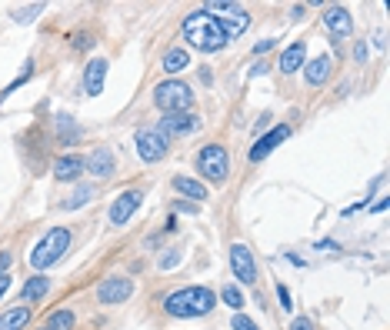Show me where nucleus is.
<instances>
[{
	"label": "nucleus",
	"mask_w": 390,
	"mask_h": 330,
	"mask_svg": "<svg viewBox=\"0 0 390 330\" xmlns=\"http://www.w3.org/2000/svg\"><path fill=\"white\" fill-rule=\"evenodd\" d=\"M184 40H187L194 50L217 54V50L227 44V34L217 17H211L207 11H194L187 20H184Z\"/></svg>",
	"instance_id": "1"
},
{
	"label": "nucleus",
	"mask_w": 390,
	"mask_h": 330,
	"mask_svg": "<svg viewBox=\"0 0 390 330\" xmlns=\"http://www.w3.org/2000/svg\"><path fill=\"white\" fill-rule=\"evenodd\" d=\"M213 304H217V294H213L211 287H184V290L167 294L164 310L170 314V317L190 320V317H203V314H211Z\"/></svg>",
	"instance_id": "2"
},
{
	"label": "nucleus",
	"mask_w": 390,
	"mask_h": 330,
	"mask_svg": "<svg viewBox=\"0 0 390 330\" xmlns=\"http://www.w3.org/2000/svg\"><path fill=\"white\" fill-rule=\"evenodd\" d=\"M67 247H71V230H67V227H50L47 237H44L34 247V254H30V264H34L37 271H47L50 264H57V260L67 254Z\"/></svg>",
	"instance_id": "3"
},
{
	"label": "nucleus",
	"mask_w": 390,
	"mask_h": 330,
	"mask_svg": "<svg viewBox=\"0 0 390 330\" xmlns=\"http://www.w3.org/2000/svg\"><path fill=\"white\" fill-rule=\"evenodd\" d=\"M154 104L164 110V114H190V104H194V90L180 81H164L154 87Z\"/></svg>",
	"instance_id": "4"
},
{
	"label": "nucleus",
	"mask_w": 390,
	"mask_h": 330,
	"mask_svg": "<svg viewBox=\"0 0 390 330\" xmlns=\"http://www.w3.org/2000/svg\"><path fill=\"white\" fill-rule=\"evenodd\" d=\"M134 143H137V153H141L147 164L164 160L167 151H170V137H167L160 127H141L137 130V137H134Z\"/></svg>",
	"instance_id": "5"
},
{
	"label": "nucleus",
	"mask_w": 390,
	"mask_h": 330,
	"mask_svg": "<svg viewBox=\"0 0 390 330\" xmlns=\"http://www.w3.org/2000/svg\"><path fill=\"white\" fill-rule=\"evenodd\" d=\"M207 13L220 20V27H224L227 40L240 37V34H244V30L250 27V13L244 11V7H234V4H207Z\"/></svg>",
	"instance_id": "6"
},
{
	"label": "nucleus",
	"mask_w": 390,
	"mask_h": 330,
	"mask_svg": "<svg viewBox=\"0 0 390 330\" xmlns=\"http://www.w3.org/2000/svg\"><path fill=\"white\" fill-rule=\"evenodd\" d=\"M197 170L211 184H224L227 180V151L220 143H207L201 153H197Z\"/></svg>",
	"instance_id": "7"
},
{
	"label": "nucleus",
	"mask_w": 390,
	"mask_h": 330,
	"mask_svg": "<svg viewBox=\"0 0 390 330\" xmlns=\"http://www.w3.org/2000/svg\"><path fill=\"white\" fill-rule=\"evenodd\" d=\"M230 267H234V277L240 283H257V264H254V254H250L247 244H234L230 247Z\"/></svg>",
	"instance_id": "8"
},
{
	"label": "nucleus",
	"mask_w": 390,
	"mask_h": 330,
	"mask_svg": "<svg viewBox=\"0 0 390 330\" xmlns=\"http://www.w3.org/2000/svg\"><path fill=\"white\" fill-rule=\"evenodd\" d=\"M130 297H134V281L130 277H107L97 287V300L100 304H124Z\"/></svg>",
	"instance_id": "9"
},
{
	"label": "nucleus",
	"mask_w": 390,
	"mask_h": 330,
	"mask_svg": "<svg viewBox=\"0 0 390 330\" xmlns=\"http://www.w3.org/2000/svg\"><path fill=\"white\" fill-rule=\"evenodd\" d=\"M141 201H143V194L141 190H124L117 201H114V207H110V224L114 227H124L137 213V207H141Z\"/></svg>",
	"instance_id": "10"
},
{
	"label": "nucleus",
	"mask_w": 390,
	"mask_h": 330,
	"mask_svg": "<svg viewBox=\"0 0 390 330\" xmlns=\"http://www.w3.org/2000/svg\"><path fill=\"white\" fill-rule=\"evenodd\" d=\"M287 137H290V127H287V124H277L271 134H264V137H260V141L250 147V160L257 164V160H264V157H271V153L277 151V147H280Z\"/></svg>",
	"instance_id": "11"
},
{
	"label": "nucleus",
	"mask_w": 390,
	"mask_h": 330,
	"mask_svg": "<svg viewBox=\"0 0 390 330\" xmlns=\"http://www.w3.org/2000/svg\"><path fill=\"white\" fill-rule=\"evenodd\" d=\"M324 24L331 30L333 44H341V37H350V30H354V20H350V11H347V7H327Z\"/></svg>",
	"instance_id": "12"
},
{
	"label": "nucleus",
	"mask_w": 390,
	"mask_h": 330,
	"mask_svg": "<svg viewBox=\"0 0 390 330\" xmlns=\"http://www.w3.org/2000/svg\"><path fill=\"white\" fill-rule=\"evenodd\" d=\"M114 167H117V160H114V151H110V147H97V151L83 160V170H90L97 177H114Z\"/></svg>",
	"instance_id": "13"
},
{
	"label": "nucleus",
	"mask_w": 390,
	"mask_h": 330,
	"mask_svg": "<svg viewBox=\"0 0 390 330\" xmlns=\"http://www.w3.org/2000/svg\"><path fill=\"white\" fill-rule=\"evenodd\" d=\"M104 81H107V60L104 57H94L87 67H83V90L90 97H97L104 90Z\"/></svg>",
	"instance_id": "14"
},
{
	"label": "nucleus",
	"mask_w": 390,
	"mask_h": 330,
	"mask_svg": "<svg viewBox=\"0 0 390 330\" xmlns=\"http://www.w3.org/2000/svg\"><path fill=\"white\" fill-rule=\"evenodd\" d=\"M331 73H333V60L327 54H320L310 64H304V77H307L310 87H324V83L331 81Z\"/></svg>",
	"instance_id": "15"
},
{
	"label": "nucleus",
	"mask_w": 390,
	"mask_h": 330,
	"mask_svg": "<svg viewBox=\"0 0 390 330\" xmlns=\"http://www.w3.org/2000/svg\"><path fill=\"white\" fill-rule=\"evenodd\" d=\"M304 64H307V44L304 40H297V44H290V47L280 54V71L290 77V73H297V71H304Z\"/></svg>",
	"instance_id": "16"
},
{
	"label": "nucleus",
	"mask_w": 390,
	"mask_h": 330,
	"mask_svg": "<svg viewBox=\"0 0 390 330\" xmlns=\"http://www.w3.org/2000/svg\"><path fill=\"white\" fill-rule=\"evenodd\" d=\"M157 127L164 130L167 137H170V134H194V130L201 127V120L194 117V114H167Z\"/></svg>",
	"instance_id": "17"
},
{
	"label": "nucleus",
	"mask_w": 390,
	"mask_h": 330,
	"mask_svg": "<svg viewBox=\"0 0 390 330\" xmlns=\"http://www.w3.org/2000/svg\"><path fill=\"white\" fill-rule=\"evenodd\" d=\"M83 174V157H77V153H64V157H57V164H54V177L64 180V184H71V180H77Z\"/></svg>",
	"instance_id": "18"
},
{
	"label": "nucleus",
	"mask_w": 390,
	"mask_h": 330,
	"mask_svg": "<svg viewBox=\"0 0 390 330\" xmlns=\"http://www.w3.org/2000/svg\"><path fill=\"white\" fill-rule=\"evenodd\" d=\"M47 290H50V281L44 273H37V277H30V281L20 287V300H24V304H34L40 297H47Z\"/></svg>",
	"instance_id": "19"
},
{
	"label": "nucleus",
	"mask_w": 390,
	"mask_h": 330,
	"mask_svg": "<svg viewBox=\"0 0 390 330\" xmlns=\"http://www.w3.org/2000/svg\"><path fill=\"white\" fill-rule=\"evenodd\" d=\"M30 324V307H11L7 314H0V330H24Z\"/></svg>",
	"instance_id": "20"
},
{
	"label": "nucleus",
	"mask_w": 390,
	"mask_h": 330,
	"mask_svg": "<svg viewBox=\"0 0 390 330\" xmlns=\"http://www.w3.org/2000/svg\"><path fill=\"white\" fill-rule=\"evenodd\" d=\"M174 190L184 194V197H190V201H207V187L197 184L194 177H174Z\"/></svg>",
	"instance_id": "21"
},
{
	"label": "nucleus",
	"mask_w": 390,
	"mask_h": 330,
	"mask_svg": "<svg viewBox=\"0 0 390 330\" xmlns=\"http://www.w3.org/2000/svg\"><path fill=\"white\" fill-rule=\"evenodd\" d=\"M190 67V54L184 47H170L164 54V71L167 73H180V71H187Z\"/></svg>",
	"instance_id": "22"
},
{
	"label": "nucleus",
	"mask_w": 390,
	"mask_h": 330,
	"mask_svg": "<svg viewBox=\"0 0 390 330\" xmlns=\"http://www.w3.org/2000/svg\"><path fill=\"white\" fill-rule=\"evenodd\" d=\"M57 134H60V143H64V147H71V143L81 141L83 130L77 127V124H73L67 114H57Z\"/></svg>",
	"instance_id": "23"
},
{
	"label": "nucleus",
	"mask_w": 390,
	"mask_h": 330,
	"mask_svg": "<svg viewBox=\"0 0 390 330\" xmlns=\"http://www.w3.org/2000/svg\"><path fill=\"white\" fill-rule=\"evenodd\" d=\"M44 327L47 330H73V310H57V314H50Z\"/></svg>",
	"instance_id": "24"
},
{
	"label": "nucleus",
	"mask_w": 390,
	"mask_h": 330,
	"mask_svg": "<svg viewBox=\"0 0 390 330\" xmlns=\"http://www.w3.org/2000/svg\"><path fill=\"white\" fill-rule=\"evenodd\" d=\"M30 77H34V64H30V60H27V64H24V71H20V77H13V81L7 83V87H4V90H0V100H7V97H11L13 90H17V87H20V83H27V81H30Z\"/></svg>",
	"instance_id": "25"
},
{
	"label": "nucleus",
	"mask_w": 390,
	"mask_h": 330,
	"mask_svg": "<svg viewBox=\"0 0 390 330\" xmlns=\"http://www.w3.org/2000/svg\"><path fill=\"white\" fill-rule=\"evenodd\" d=\"M90 197H94V187H81V190H73V194L60 204V207H64V211H77V207H83Z\"/></svg>",
	"instance_id": "26"
},
{
	"label": "nucleus",
	"mask_w": 390,
	"mask_h": 330,
	"mask_svg": "<svg viewBox=\"0 0 390 330\" xmlns=\"http://www.w3.org/2000/svg\"><path fill=\"white\" fill-rule=\"evenodd\" d=\"M220 300H224V304L230 307V310H237V314H240V307H244V294L237 290L234 283H230V287H224V290H220Z\"/></svg>",
	"instance_id": "27"
},
{
	"label": "nucleus",
	"mask_w": 390,
	"mask_h": 330,
	"mask_svg": "<svg viewBox=\"0 0 390 330\" xmlns=\"http://www.w3.org/2000/svg\"><path fill=\"white\" fill-rule=\"evenodd\" d=\"M40 11H44L40 4H34V7H24V11H13V20H17V24H27V20H34Z\"/></svg>",
	"instance_id": "28"
},
{
	"label": "nucleus",
	"mask_w": 390,
	"mask_h": 330,
	"mask_svg": "<svg viewBox=\"0 0 390 330\" xmlns=\"http://www.w3.org/2000/svg\"><path fill=\"white\" fill-rule=\"evenodd\" d=\"M230 327H234V330H260L257 324H254V320L247 317V314H234V320H230Z\"/></svg>",
	"instance_id": "29"
},
{
	"label": "nucleus",
	"mask_w": 390,
	"mask_h": 330,
	"mask_svg": "<svg viewBox=\"0 0 390 330\" xmlns=\"http://www.w3.org/2000/svg\"><path fill=\"white\" fill-rule=\"evenodd\" d=\"M180 264V250H164V257H160V267L170 271V267H177Z\"/></svg>",
	"instance_id": "30"
},
{
	"label": "nucleus",
	"mask_w": 390,
	"mask_h": 330,
	"mask_svg": "<svg viewBox=\"0 0 390 330\" xmlns=\"http://www.w3.org/2000/svg\"><path fill=\"white\" fill-rule=\"evenodd\" d=\"M71 44H73L77 50H87L90 44H94V40H90V34H77V37H71Z\"/></svg>",
	"instance_id": "31"
},
{
	"label": "nucleus",
	"mask_w": 390,
	"mask_h": 330,
	"mask_svg": "<svg viewBox=\"0 0 390 330\" xmlns=\"http://www.w3.org/2000/svg\"><path fill=\"white\" fill-rule=\"evenodd\" d=\"M277 297H280V304H284V310H290V307H294V297H290V290H287L284 283L277 287Z\"/></svg>",
	"instance_id": "32"
},
{
	"label": "nucleus",
	"mask_w": 390,
	"mask_h": 330,
	"mask_svg": "<svg viewBox=\"0 0 390 330\" xmlns=\"http://www.w3.org/2000/svg\"><path fill=\"white\" fill-rule=\"evenodd\" d=\"M290 330H314V320H310V317H297L294 324H290Z\"/></svg>",
	"instance_id": "33"
},
{
	"label": "nucleus",
	"mask_w": 390,
	"mask_h": 330,
	"mask_svg": "<svg viewBox=\"0 0 390 330\" xmlns=\"http://www.w3.org/2000/svg\"><path fill=\"white\" fill-rule=\"evenodd\" d=\"M367 54H370V47H367V44H357V47H354V60H357V64H364Z\"/></svg>",
	"instance_id": "34"
},
{
	"label": "nucleus",
	"mask_w": 390,
	"mask_h": 330,
	"mask_svg": "<svg viewBox=\"0 0 390 330\" xmlns=\"http://www.w3.org/2000/svg\"><path fill=\"white\" fill-rule=\"evenodd\" d=\"M11 254H7V250H0V273H7V267H11Z\"/></svg>",
	"instance_id": "35"
},
{
	"label": "nucleus",
	"mask_w": 390,
	"mask_h": 330,
	"mask_svg": "<svg viewBox=\"0 0 390 330\" xmlns=\"http://www.w3.org/2000/svg\"><path fill=\"white\" fill-rule=\"evenodd\" d=\"M7 290H11V277H7V273H0V297L7 294Z\"/></svg>",
	"instance_id": "36"
},
{
	"label": "nucleus",
	"mask_w": 390,
	"mask_h": 330,
	"mask_svg": "<svg viewBox=\"0 0 390 330\" xmlns=\"http://www.w3.org/2000/svg\"><path fill=\"white\" fill-rule=\"evenodd\" d=\"M271 47H273V40H260L257 47H254V54H267Z\"/></svg>",
	"instance_id": "37"
},
{
	"label": "nucleus",
	"mask_w": 390,
	"mask_h": 330,
	"mask_svg": "<svg viewBox=\"0 0 390 330\" xmlns=\"http://www.w3.org/2000/svg\"><path fill=\"white\" fill-rule=\"evenodd\" d=\"M177 211H184V213H197V207H194V204H177Z\"/></svg>",
	"instance_id": "38"
},
{
	"label": "nucleus",
	"mask_w": 390,
	"mask_h": 330,
	"mask_svg": "<svg viewBox=\"0 0 390 330\" xmlns=\"http://www.w3.org/2000/svg\"><path fill=\"white\" fill-rule=\"evenodd\" d=\"M40 330H47V327H40Z\"/></svg>",
	"instance_id": "39"
}]
</instances>
